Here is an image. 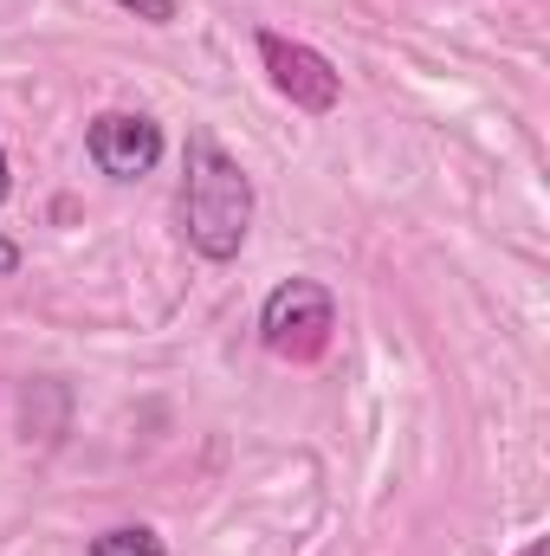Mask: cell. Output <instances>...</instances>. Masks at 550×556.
<instances>
[{
  "mask_svg": "<svg viewBox=\"0 0 550 556\" xmlns=\"http://www.w3.org/2000/svg\"><path fill=\"white\" fill-rule=\"evenodd\" d=\"M337 330V298L317 285V278H285L273 298L260 304V337L273 356H291V363H311Z\"/></svg>",
  "mask_w": 550,
  "mask_h": 556,
  "instance_id": "obj_2",
  "label": "cell"
},
{
  "mask_svg": "<svg viewBox=\"0 0 550 556\" xmlns=\"http://www.w3.org/2000/svg\"><path fill=\"white\" fill-rule=\"evenodd\" d=\"M91 556H162V538L149 525H117V531L91 538Z\"/></svg>",
  "mask_w": 550,
  "mask_h": 556,
  "instance_id": "obj_5",
  "label": "cell"
},
{
  "mask_svg": "<svg viewBox=\"0 0 550 556\" xmlns=\"http://www.w3.org/2000/svg\"><path fill=\"white\" fill-rule=\"evenodd\" d=\"M7 188H13V175H7V149H0V201H7Z\"/></svg>",
  "mask_w": 550,
  "mask_h": 556,
  "instance_id": "obj_8",
  "label": "cell"
},
{
  "mask_svg": "<svg viewBox=\"0 0 550 556\" xmlns=\"http://www.w3.org/2000/svg\"><path fill=\"white\" fill-rule=\"evenodd\" d=\"M91 162L111 175V181H137L162 162V124L142 117V111H104L91 117Z\"/></svg>",
  "mask_w": 550,
  "mask_h": 556,
  "instance_id": "obj_4",
  "label": "cell"
},
{
  "mask_svg": "<svg viewBox=\"0 0 550 556\" xmlns=\"http://www.w3.org/2000/svg\"><path fill=\"white\" fill-rule=\"evenodd\" d=\"M260 59H266L273 85L298 104V111H311V117L337 111L343 78L330 72V59H324V52H311V46H298V39H278V33H260Z\"/></svg>",
  "mask_w": 550,
  "mask_h": 556,
  "instance_id": "obj_3",
  "label": "cell"
},
{
  "mask_svg": "<svg viewBox=\"0 0 550 556\" xmlns=\"http://www.w3.org/2000/svg\"><path fill=\"white\" fill-rule=\"evenodd\" d=\"M7 273H20V247H13V240H0V278Z\"/></svg>",
  "mask_w": 550,
  "mask_h": 556,
  "instance_id": "obj_7",
  "label": "cell"
},
{
  "mask_svg": "<svg viewBox=\"0 0 550 556\" xmlns=\"http://www.w3.org/2000/svg\"><path fill=\"white\" fill-rule=\"evenodd\" d=\"M117 7H124V13H137V20H149V26H168L182 0H117Z\"/></svg>",
  "mask_w": 550,
  "mask_h": 556,
  "instance_id": "obj_6",
  "label": "cell"
},
{
  "mask_svg": "<svg viewBox=\"0 0 550 556\" xmlns=\"http://www.w3.org/2000/svg\"><path fill=\"white\" fill-rule=\"evenodd\" d=\"M247 227H253V181L247 168L208 137H188V181H182V233L201 260L227 266L240 260L247 247Z\"/></svg>",
  "mask_w": 550,
  "mask_h": 556,
  "instance_id": "obj_1",
  "label": "cell"
}]
</instances>
